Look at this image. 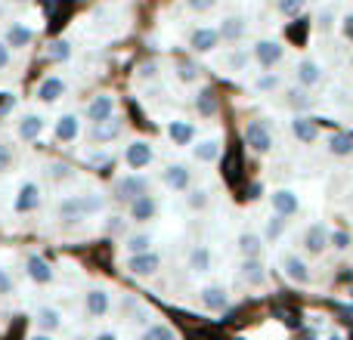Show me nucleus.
Segmentation results:
<instances>
[{"label": "nucleus", "mask_w": 353, "mask_h": 340, "mask_svg": "<svg viewBox=\"0 0 353 340\" xmlns=\"http://www.w3.org/2000/svg\"><path fill=\"white\" fill-rule=\"evenodd\" d=\"M12 288H16V285H12V275L0 266V294H12Z\"/></svg>", "instance_id": "obj_47"}, {"label": "nucleus", "mask_w": 353, "mask_h": 340, "mask_svg": "<svg viewBox=\"0 0 353 340\" xmlns=\"http://www.w3.org/2000/svg\"><path fill=\"white\" fill-rule=\"evenodd\" d=\"M176 78H180L183 84H192V81H199V68H195L192 62H176Z\"/></svg>", "instance_id": "obj_39"}, {"label": "nucleus", "mask_w": 353, "mask_h": 340, "mask_svg": "<svg viewBox=\"0 0 353 340\" xmlns=\"http://www.w3.org/2000/svg\"><path fill=\"white\" fill-rule=\"evenodd\" d=\"M47 59L50 62H65V59H72V43L68 41H53L47 47Z\"/></svg>", "instance_id": "obj_33"}, {"label": "nucleus", "mask_w": 353, "mask_h": 340, "mask_svg": "<svg viewBox=\"0 0 353 340\" xmlns=\"http://www.w3.org/2000/svg\"><path fill=\"white\" fill-rule=\"evenodd\" d=\"M341 31H344V37H347V41L353 43V12H347V16H344V22H341Z\"/></svg>", "instance_id": "obj_49"}, {"label": "nucleus", "mask_w": 353, "mask_h": 340, "mask_svg": "<svg viewBox=\"0 0 353 340\" xmlns=\"http://www.w3.org/2000/svg\"><path fill=\"white\" fill-rule=\"evenodd\" d=\"M282 269H285V275L292 281H298V285H307V281H310V269H307V263L294 254L282 257Z\"/></svg>", "instance_id": "obj_19"}, {"label": "nucleus", "mask_w": 353, "mask_h": 340, "mask_svg": "<svg viewBox=\"0 0 353 340\" xmlns=\"http://www.w3.org/2000/svg\"><path fill=\"white\" fill-rule=\"evenodd\" d=\"M159 266H161V257L152 254V251H146V254H134L130 257V263H128V269L134 275H155L159 273Z\"/></svg>", "instance_id": "obj_15"}, {"label": "nucleus", "mask_w": 353, "mask_h": 340, "mask_svg": "<svg viewBox=\"0 0 353 340\" xmlns=\"http://www.w3.org/2000/svg\"><path fill=\"white\" fill-rule=\"evenodd\" d=\"M183 3H186L192 12H208L217 6V0H183Z\"/></svg>", "instance_id": "obj_45"}, {"label": "nucleus", "mask_w": 353, "mask_h": 340, "mask_svg": "<svg viewBox=\"0 0 353 340\" xmlns=\"http://www.w3.org/2000/svg\"><path fill=\"white\" fill-rule=\"evenodd\" d=\"M140 195H149V180L140 173H130V176H121L115 182V198L118 201H134Z\"/></svg>", "instance_id": "obj_2"}, {"label": "nucleus", "mask_w": 353, "mask_h": 340, "mask_svg": "<svg viewBox=\"0 0 353 340\" xmlns=\"http://www.w3.org/2000/svg\"><path fill=\"white\" fill-rule=\"evenodd\" d=\"M189 263H192L195 273H205V269L211 266V254H208L205 248H195V251H192V257H189Z\"/></svg>", "instance_id": "obj_38"}, {"label": "nucleus", "mask_w": 353, "mask_h": 340, "mask_svg": "<svg viewBox=\"0 0 353 340\" xmlns=\"http://www.w3.org/2000/svg\"><path fill=\"white\" fill-rule=\"evenodd\" d=\"M161 180H165V186L174 189V192H186V189L192 186V173H189L183 164H168L165 173H161Z\"/></svg>", "instance_id": "obj_14"}, {"label": "nucleus", "mask_w": 353, "mask_h": 340, "mask_svg": "<svg viewBox=\"0 0 353 340\" xmlns=\"http://www.w3.org/2000/svg\"><path fill=\"white\" fill-rule=\"evenodd\" d=\"M195 105H199V115H205V118L217 115V96H214L211 90H201L199 96H195Z\"/></svg>", "instance_id": "obj_32"}, {"label": "nucleus", "mask_w": 353, "mask_h": 340, "mask_svg": "<svg viewBox=\"0 0 353 340\" xmlns=\"http://www.w3.org/2000/svg\"><path fill=\"white\" fill-rule=\"evenodd\" d=\"M143 340H176V334L171 328H165V325H155V328H149L143 334Z\"/></svg>", "instance_id": "obj_41"}, {"label": "nucleus", "mask_w": 353, "mask_h": 340, "mask_svg": "<svg viewBox=\"0 0 353 340\" xmlns=\"http://www.w3.org/2000/svg\"><path fill=\"white\" fill-rule=\"evenodd\" d=\"M31 340H53V337H50V334H34Z\"/></svg>", "instance_id": "obj_56"}, {"label": "nucleus", "mask_w": 353, "mask_h": 340, "mask_svg": "<svg viewBox=\"0 0 353 340\" xmlns=\"http://www.w3.org/2000/svg\"><path fill=\"white\" fill-rule=\"evenodd\" d=\"M16 213H31L41 207V186L37 182H22L19 186V195H16Z\"/></svg>", "instance_id": "obj_7"}, {"label": "nucleus", "mask_w": 353, "mask_h": 340, "mask_svg": "<svg viewBox=\"0 0 353 340\" xmlns=\"http://www.w3.org/2000/svg\"><path fill=\"white\" fill-rule=\"evenodd\" d=\"M192 155L199 161H205V164H211V161L220 158V140H201V142H195Z\"/></svg>", "instance_id": "obj_26"}, {"label": "nucleus", "mask_w": 353, "mask_h": 340, "mask_svg": "<svg viewBox=\"0 0 353 340\" xmlns=\"http://www.w3.org/2000/svg\"><path fill=\"white\" fill-rule=\"evenodd\" d=\"M6 3H28V0H6Z\"/></svg>", "instance_id": "obj_57"}, {"label": "nucleus", "mask_w": 353, "mask_h": 340, "mask_svg": "<svg viewBox=\"0 0 353 340\" xmlns=\"http://www.w3.org/2000/svg\"><path fill=\"white\" fill-rule=\"evenodd\" d=\"M112 115H115V96H112V93H97V96L87 103V121L90 124H99Z\"/></svg>", "instance_id": "obj_5"}, {"label": "nucleus", "mask_w": 353, "mask_h": 340, "mask_svg": "<svg viewBox=\"0 0 353 340\" xmlns=\"http://www.w3.org/2000/svg\"><path fill=\"white\" fill-rule=\"evenodd\" d=\"M0 16H3V3H0Z\"/></svg>", "instance_id": "obj_58"}, {"label": "nucleus", "mask_w": 353, "mask_h": 340, "mask_svg": "<svg viewBox=\"0 0 353 340\" xmlns=\"http://www.w3.org/2000/svg\"><path fill=\"white\" fill-rule=\"evenodd\" d=\"M276 10H279L285 19H294V16H301V10H304V0H276Z\"/></svg>", "instance_id": "obj_37"}, {"label": "nucleus", "mask_w": 353, "mask_h": 340, "mask_svg": "<svg viewBox=\"0 0 353 340\" xmlns=\"http://www.w3.org/2000/svg\"><path fill=\"white\" fill-rule=\"evenodd\" d=\"M304 3H307V0H304Z\"/></svg>", "instance_id": "obj_60"}, {"label": "nucleus", "mask_w": 353, "mask_h": 340, "mask_svg": "<svg viewBox=\"0 0 353 340\" xmlns=\"http://www.w3.org/2000/svg\"><path fill=\"white\" fill-rule=\"evenodd\" d=\"M257 195H263V189L261 186H251L248 189V198H257Z\"/></svg>", "instance_id": "obj_54"}, {"label": "nucleus", "mask_w": 353, "mask_h": 340, "mask_svg": "<svg viewBox=\"0 0 353 340\" xmlns=\"http://www.w3.org/2000/svg\"><path fill=\"white\" fill-rule=\"evenodd\" d=\"M37 325H41V328L43 331H56V328H59V325H62V316H59V312H56V310H50V306H43V310H37Z\"/></svg>", "instance_id": "obj_31"}, {"label": "nucleus", "mask_w": 353, "mask_h": 340, "mask_svg": "<svg viewBox=\"0 0 353 340\" xmlns=\"http://www.w3.org/2000/svg\"><path fill=\"white\" fill-rule=\"evenodd\" d=\"M31 41H34V28H28L25 22H10L6 25L3 43L10 50H25V47H31Z\"/></svg>", "instance_id": "obj_6"}, {"label": "nucleus", "mask_w": 353, "mask_h": 340, "mask_svg": "<svg viewBox=\"0 0 353 340\" xmlns=\"http://www.w3.org/2000/svg\"><path fill=\"white\" fill-rule=\"evenodd\" d=\"M124 161H128L130 170H143L152 164V146H149L146 140H137L128 146V152H124Z\"/></svg>", "instance_id": "obj_8"}, {"label": "nucleus", "mask_w": 353, "mask_h": 340, "mask_svg": "<svg viewBox=\"0 0 353 340\" xmlns=\"http://www.w3.org/2000/svg\"><path fill=\"white\" fill-rule=\"evenodd\" d=\"M168 134H171V140L176 146H192V140H195V127L189 121H171L168 124Z\"/></svg>", "instance_id": "obj_25"}, {"label": "nucleus", "mask_w": 353, "mask_h": 340, "mask_svg": "<svg viewBox=\"0 0 353 340\" xmlns=\"http://www.w3.org/2000/svg\"><path fill=\"white\" fill-rule=\"evenodd\" d=\"M10 164H12V155H10V149H6V146H0V173H3V170L10 167Z\"/></svg>", "instance_id": "obj_51"}, {"label": "nucleus", "mask_w": 353, "mask_h": 340, "mask_svg": "<svg viewBox=\"0 0 353 340\" xmlns=\"http://www.w3.org/2000/svg\"><path fill=\"white\" fill-rule=\"evenodd\" d=\"M50 176H53V180H68V164H50Z\"/></svg>", "instance_id": "obj_48"}, {"label": "nucleus", "mask_w": 353, "mask_h": 340, "mask_svg": "<svg viewBox=\"0 0 353 340\" xmlns=\"http://www.w3.org/2000/svg\"><path fill=\"white\" fill-rule=\"evenodd\" d=\"M245 142H248L257 155H267L270 149H273V134H270V127L263 121H248V127H245Z\"/></svg>", "instance_id": "obj_3"}, {"label": "nucleus", "mask_w": 353, "mask_h": 340, "mask_svg": "<svg viewBox=\"0 0 353 340\" xmlns=\"http://www.w3.org/2000/svg\"><path fill=\"white\" fill-rule=\"evenodd\" d=\"M81 198V211H84V217H90V213H99L105 207L103 195H78Z\"/></svg>", "instance_id": "obj_35"}, {"label": "nucleus", "mask_w": 353, "mask_h": 340, "mask_svg": "<svg viewBox=\"0 0 353 340\" xmlns=\"http://www.w3.org/2000/svg\"><path fill=\"white\" fill-rule=\"evenodd\" d=\"M329 19H332V10H325L323 16H319V28H323V31H329V25H332Z\"/></svg>", "instance_id": "obj_53"}, {"label": "nucleus", "mask_w": 353, "mask_h": 340, "mask_svg": "<svg viewBox=\"0 0 353 340\" xmlns=\"http://www.w3.org/2000/svg\"><path fill=\"white\" fill-rule=\"evenodd\" d=\"M248 62H251V53H245L242 47H236L230 56H226V65H230L232 72H242V68H248Z\"/></svg>", "instance_id": "obj_36"}, {"label": "nucleus", "mask_w": 353, "mask_h": 340, "mask_svg": "<svg viewBox=\"0 0 353 340\" xmlns=\"http://www.w3.org/2000/svg\"><path fill=\"white\" fill-rule=\"evenodd\" d=\"M25 269H28V279L37 281V285H50V281H53V269H50V263L37 254H31L28 260H25Z\"/></svg>", "instance_id": "obj_17"}, {"label": "nucleus", "mask_w": 353, "mask_h": 340, "mask_svg": "<svg viewBox=\"0 0 353 340\" xmlns=\"http://www.w3.org/2000/svg\"><path fill=\"white\" fill-rule=\"evenodd\" d=\"M332 340H344V337H332Z\"/></svg>", "instance_id": "obj_59"}, {"label": "nucleus", "mask_w": 353, "mask_h": 340, "mask_svg": "<svg viewBox=\"0 0 353 340\" xmlns=\"http://www.w3.org/2000/svg\"><path fill=\"white\" fill-rule=\"evenodd\" d=\"M149 244H152V238H149V235H130V238H128V251H130V257H134V254H146Z\"/></svg>", "instance_id": "obj_40"}, {"label": "nucleus", "mask_w": 353, "mask_h": 340, "mask_svg": "<svg viewBox=\"0 0 353 340\" xmlns=\"http://www.w3.org/2000/svg\"><path fill=\"white\" fill-rule=\"evenodd\" d=\"M220 43L223 41H220L214 25H199V28H192V34H189V47H192L195 53H214Z\"/></svg>", "instance_id": "obj_4"}, {"label": "nucleus", "mask_w": 353, "mask_h": 340, "mask_svg": "<svg viewBox=\"0 0 353 340\" xmlns=\"http://www.w3.org/2000/svg\"><path fill=\"white\" fill-rule=\"evenodd\" d=\"M329 242L335 244L338 251H347V248H350V235H347V232H344V229H335V232H329Z\"/></svg>", "instance_id": "obj_43"}, {"label": "nucleus", "mask_w": 353, "mask_h": 340, "mask_svg": "<svg viewBox=\"0 0 353 340\" xmlns=\"http://www.w3.org/2000/svg\"><path fill=\"white\" fill-rule=\"evenodd\" d=\"M270 201H273L276 217H294V213H298V195H294L292 189H276V192L270 195Z\"/></svg>", "instance_id": "obj_13"}, {"label": "nucleus", "mask_w": 353, "mask_h": 340, "mask_svg": "<svg viewBox=\"0 0 353 340\" xmlns=\"http://www.w3.org/2000/svg\"><path fill=\"white\" fill-rule=\"evenodd\" d=\"M282 223H285V217H273V223H270V226H267V235H270V238H276V235H279Z\"/></svg>", "instance_id": "obj_50"}, {"label": "nucleus", "mask_w": 353, "mask_h": 340, "mask_svg": "<svg viewBox=\"0 0 353 340\" xmlns=\"http://www.w3.org/2000/svg\"><path fill=\"white\" fill-rule=\"evenodd\" d=\"M56 140L59 142H74L78 140V134H81V121H78V115H62L59 121H56Z\"/></svg>", "instance_id": "obj_20"}, {"label": "nucleus", "mask_w": 353, "mask_h": 340, "mask_svg": "<svg viewBox=\"0 0 353 340\" xmlns=\"http://www.w3.org/2000/svg\"><path fill=\"white\" fill-rule=\"evenodd\" d=\"M285 103L292 105V109H310V96H307L304 87H292V90H285Z\"/></svg>", "instance_id": "obj_34"}, {"label": "nucleus", "mask_w": 353, "mask_h": 340, "mask_svg": "<svg viewBox=\"0 0 353 340\" xmlns=\"http://www.w3.org/2000/svg\"><path fill=\"white\" fill-rule=\"evenodd\" d=\"M292 130H294V136H298L301 142H307V146L319 140V124L313 121V118H307V115H298V118H294V121H292Z\"/></svg>", "instance_id": "obj_18"}, {"label": "nucleus", "mask_w": 353, "mask_h": 340, "mask_svg": "<svg viewBox=\"0 0 353 340\" xmlns=\"http://www.w3.org/2000/svg\"><path fill=\"white\" fill-rule=\"evenodd\" d=\"M121 226H124V223H121V217H112V220H109V226H105V232H121Z\"/></svg>", "instance_id": "obj_52"}, {"label": "nucleus", "mask_w": 353, "mask_h": 340, "mask_svg": "<svg viewBox=\"0 0 353 340\" xmlns=\"http://www.w3.org/2000/svg\"><path fill=\"white\" fill-rule=\"evenodd\" d=\"M208 192L205 189H192V192H189V207H192V211H201V207H208Z\"/></svg>", "instance_id": "obj_42"}, {"label": "nucleus", "mask_w": 353, "mask_h": 340, "mask_svg": "<svg viewBox=\"0 0 353 340\" xmlns=\"http://www.w3.org/2000/svg\"><path fill=\"white\" fill-rule=\"evenodd\" d=\"M242 279L248 281V285H263L267 273H263L261 257H257V260H245V263H242Z\"/></svg>", "instance_id": "obj_28"}, {"label": "nucleus", "mask_w": 353, "mask_h": 340, "mask_svg": "<svg viewBox=\"0 0 353 340\" xmlns=\"http://www.w3.org/2000/svg\"><path fill=\"white\" fill-rule=\"evenodd\" d=\"M97 340H118V337H115V334H99Z\"/></svg>", "instance_id": "obj_55"}, {"label": "nucleus", "mask_w": 353, "mask_h": 340, "mask_svg": "<svg viewBox=\"0 0 353 340\" xmlns=\"http://www.w3.org/2000/svg\"><path fill=\"white\" fill-rule=\"evenodd\" d=\"M294 78H298V84L304 90H310V87H316L323 81V68H319L316 59H301L298 68H294Z\"/></svg>", "instance_id": "obj_12"}, {"label": "nucleus", "mask_w": 353, "mask_h": 340, "mask_svg": "<svg viewBox=\"0 0 353 340\" xmlns=\"http://www.w3.org/2000/svg\"><path fill=\"white\" fill-rule=\"evenodd\" d=\"M201 300H205V306H208V310H214V312L226 310V291H223V288H217V285L205 288V291H201Z\"/></svg>", "instance_id": "obj_30"}, {"label": "nucleus", "mask_w": 353, "mask_h": 340, "mask_svg": "<svg viewBox=\"0 0 353 340\" xmlns=\"http://www.w3.org/2000/svg\"><path fill=\"white\" fill-rule=\"evenodd\" d=\"M329 152L338 155V158H347V155H353V136L350 134H335L329 140Z\"/></svg>", "instance_id": "obj_29"}, {"label": "nucleus", "mask_w": 353, "mask_h": 340, "mask_svg": "<svg viewBox=\"0 0 353 340\" xmlns=\"http://www.w3.org/2000/svg\"><path fill=\"white\" fill-rule=\"evenodd\" d=\"M65 90H68V84L59 78V74H50V78H43L41 84H37V99L41 103H56V99H62L65 96Z\"/></svg>", "instance_id": "obj_10"}, {"label": "nucleus", "mask_w": 353, "mask_h": 340, "mask_svg": "<svg viewBox=\"0 0 353 340\" xmlns=\"http://www.w3.org/2000/svg\"><path fill=\"white\" fill-rule=\"evenodd\" d=\"M10 65H12V50L6 47L3 41H0V72H6Z\"/></svg>", "instance_id": "obj_46"}, {"label": "nucleus", "mask_w": 353, "mask_h": 340, "mask_svg": "<svg viewBox=\"0 0 353 340\" xmlns=\"http://www.w3.org/2000/svg\"><path fill=\"white\" fill-rule=\"evenodd\" d=\"M245 31H248V22H245V16H226L223 22L217 25V34H220V41H226V43H236V41H242V37H245Z\"/></svg>", "instance_id": "obj_11"}, {"label": "nucleus", "mask_w": 353, "mask_h": 340, "mask_svg": "<svg viewBox=\"0 0 353 340\" xmlns=\"http://www.w3.org/2000/svg\"><path fill=\"white\" fill-rule=\"evenodd\" d=\"M59 220L62 223H78V220H84V211H81V198L78 195H72V198H62L59 201Z\"/></svg>", "instance_id": "obj_24"}, {"label": "nucleus", "mask_w": 353, "mask_h": 340, "mask_svg": "<svg viewBox=\"0 0 353 340\" xmlns=\"http://www.w3.org/2000/svg\"><path fill=\"white\" fill-rule=\"evenodd\" d=\"M155 217V198L152 195H140V198L130 201V220L137 223H146V220Z\"/></svg>", "instance_id": "obj_22"}, {"label": "nucleus", "mask_w": 353, "mask_h": 340, "mask_svg": "<svg viewBox=\"0 0 353 340\" xmlns=\"http://www.w3.org/2000/svg\"><path fill=\"white\" fill-rule=\"evenodd\" d=\"M43 118L41 115H34V111H28V115H22L19 118V124H16V136L19 140H25V142H34V140H41V134H43Z\"/></svg>", "instance_id": "obj_9"}, {"label": "nucleus", "mask_w": 353, "mask_h": 340, "mask_svg": "<svg viewBox=\"0 0 353 340\" xmlns=\"http://www.w3.org/2000/svg\"><path fill=\"white\" fill-rule=\"evenodd\" d=\"M254 87H257V90H263V93H267V90H276V87H279V78L267 72V74H261V78L254 81Z\"/></svg>", "instance_id": "obj_44"}, {"label": "nucleus", "mask_w": 353, "mask_h": 340, "mask_svg": "<svg viewBox=\"0 0 353 340\" xmlns=\"http://www.w3.org/2000/svg\"><path fill=\"white\" fill-rule=\"evenodd\" d=\"M304 248L310 251V254H323V251L329 248V229H325L323 223L307 226V232H304Z\"/></svg>", "instance_id": "obj_16"}, {"label": "nucleus", "mask_w": 353, "mask_h": 340, "mask_svg": "<svg viewBox=\"0 0 353 340\" xmlns=\"http://www.w3.org/2000/svg\"><path fill=\"white\" fill-rule=\"evenodd\" d=\"M118 134H121V121H118V118L112 115V118H105V121L93 124V130H90V140H97V142H112Z\"/></svg>", "instance_id": "obj_21"}, {"label": "nucleus", "mask_w": 353, "mask_h": 340, "mask_svg": "<svg viewBox=\"0 0 353 340\" xmlns=\"http://www.w3.org/2000/svg\"><path fill=\"white\" fill-rule=\"evenodd\" d=\"M239 251H242L248 260H257V257H261V251H263L261 235H254V232H242V235H239Z\"/></svg>", "instance_id": "obj_27"}, {"label": "nucleus", "mask_w": 353, "mask_h": 340, "mask_svg": "<svg viewBox=\"0 0 353 340\" xmlns=\"http://www.w3.org/2000/svg\"><path fill=\"white\" fill-rule=\"evenodd\" d=\"M282 56H285V43L273 41V37H263V41H257L254 47H251V62H257V65L267 68V72L279 65Z\"/></svg>", "instance_id": "obj_1"}, {"label": "nucleus", "mask_w": 353, "mask_h": 340, "mask_svg": "<svg viewBox=\"0 0 353 340\" xmlns=\"http://www.w3.org/2000/svg\"><path fill=\"white\" fill-rule=\"evenodd\" d=\"M84 306H87V316H93V319L105 316V312H109V294L99 291V288H93V291L87 294Z\"/></svg>", "instance_id": "obj_23"}, {"label": "nucleus", "mask_w": 353, "mask_h": 340, "mask_svg": "<svg viewBox=\"0 0 353 340\" xmlns=\"http://www.w3.org/2000/svg\"><path fill=\"white\" fill-rule=\"evenodd\" d=\"M350 294H353V291H350Z\"/></svg>", "instance_id": "obj_61"}]
</instances>
